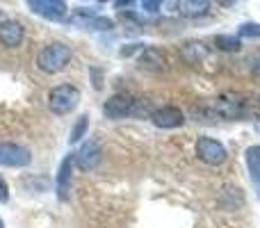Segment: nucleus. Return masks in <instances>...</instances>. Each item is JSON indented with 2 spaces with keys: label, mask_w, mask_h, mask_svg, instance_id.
<instances>
[{
  "label": "nucleus",
  "mask_w": 260,
  "mask_h": 228,
  "mask_svg": "<svg viewBox=\"0 0 260 228\" xmlns=\"http://www.w3.org/2000/svg\"><path fill=\"white\" fill-rule=\"evenodd\" d=\"M69 62H71V48L59 41L44 46L37 55V67L44 73H59L62 69H67Z\"/></svg>",
  "instance_id": "nucleus-1"
},
{
  "label": "nucleus",
  "mask_w": 260,
  "mask_h": 228,
  "mask_svg": "<svg viewBox=\"0 0 260 228\" xmlns=\"http://www.w3.org/2000/svg\"><path fill=\"white\" fill-rule=\"evenodd\" d=\"M78 103H80V91L73 85H57V87H53L48 94L50 112H55L59 116L73 112V110L78 108Z\"/></svg>",
  "instance_id": "nucleus-2"
},
{
  "label": "nucleus",
  "mask_w": 260,
  "mask_h": 228,
  "mask_svg": "<svg viewBox=\"0 0 260 228\" xmlns=\"http://www.w3.org/2000/svg\"><path fill=\"white\" fill-rule=\"evenodd\" d=\"M197 157L201 162H206V165H210V167H219V165H224V162H226L229 153H226V148L221 146L217 139L199 137V142H197Z\"/></svg>",
  "instance_id": "nucleus-3"
},
{
  "label": "nucleus",
  "mask_w": 260,
  "mask_h": 228,
  "mask_svg": "<svg viewBox=\"0 0 260 228\" xmlns=\"http://www.w3.org/2000/svg\"><path fill=\"white\" fill-rule=\"evenodd\" d=\"M215 114L221 119H242L247 114V101L238 94H224L215 101Z\"/></svg>",
  "instance_id": "nucleus-4"
},
{
  "label": "nucleus",
  "mask_w": 260,
  "mask_h": 228,
  "mask_svg": "<svg viewBox=\"0 0 260 228\" xmlns=\"http://www.w3.org/2000/svg\"><path fill=\"white\" fill-rule=\"evenodd\" d=\"M32 162V153L25 146L12 142L0 144V167H27Z\"/></svg>",
  "instance_id": "nucleus-5"
},
{
  "label": "nucleus",
  "mask_w": 260,
  "mask_h": 228,
  "mask_svg": "<svg viewBox=\"0 0 260 228\" xmlns=\"http://www.w3.org/2000/svg\"><path fill=\"white\" fill-rule=\"evenodd\" d=\"M73 160H76L78 169L82 171H94L101 162V146L96 142H82V146L78 148V153H73Z\"/></svg>",
  "instance_id": "nucleus-6"
},
{
  "label": "nucleus",
  "mask_w": 260,
  "mask_h": 228,
  "mask_svg": "<svg viewBox=\"0 0 260 228\" xmlns=\"http://www.w3.org/2000/svg\"><path fill=\"white\" fill-rule=\"evenodd\" d=\"M135 110V99L128 94H117L112 99L105 101L103 112L108 119H123V116H133Z\"/></svg>",
  "instance_id": "nucleus-7"
},
{
  "label": "nucleus",
  "mask_w": 260,
  "mask_h": 228,
  "mask_svg": "<svg viewBox=\"0 0 260 228\" xmlns=\"http://www.w3.org/2000/svg\"><path fill=\"white\" fill-rule=\"evenodd\" d=\"M27 7L39 16L50 18V21H59L67 16V3H62V0H30Z\"/></svg>",
  "instance_id": "nucleus-8"
},
{
  "label": "nucleus",
  "mask_w": 260,
  "mask_h": 228,
  "mask_svg": "<svg viewBox=\"0 0 260 228\" xmlns=\"http://www.w3.org/2000/svg\"><path fill=\"white\" fill-rule=\"evenodd\" d=\"M151 121L157 125V128H178V125L185 123V114L180 112L178 108H174V105H167V108H157L153 110L151 114Z\"/></svg>",
  "instance_id": "nucleus-9"
},
{
  "label": "nucleus",
  "mask_w": 260,
  "mask_h": 228,
  "mask_svg": "<svg viewBox=\"0 0 260 228\" xmlns=\"http://www.w3.org/2000/svg\"><path fill=\"white\" fill-rule=\"evenodd\" d=\"M137 64L142 71L162 73V71H167V64L169 62H167V55L162 53L160 48H144L142 55H139V59H137Z\"/></svg>",
  "instance_id": "nucleus-10"
},
{
  "label": "nucleus",
  "mask_w": 260,
  "mask_h": 228,
  "mask_svg": "<svg viewBox=\"0 0 260 228\" xmlns=\"http://www.w3.org/2000/svg\"><path fill=\"white\" fill-rule=\"evenodd\" d=\"M23 37H25V30H23V25L18 21L0 23V41H3L7 48H16V46H21Z\"/></svg>",
  "instance_id": "nucleus-11"
},
{
  "label": "nucleus",
  "mask_w": 260,
  "mask_h": 228,
  "mask_svg": "<svg viewBox=\"0 0 260 228\" xmlns=\"http://www.w3.org/2000/svg\"><path fill=\"white\" fill-rule=\"evenodd\" d=\"M178 53H180V57H183V62L199 64V62H203V59L208 57V53H210V50H208L201 41H185V44H180Z\"/></svg>",
  "instance_id": "nucleus-12"
},
{
  "label": "nucleus",
  "mask_w": 260,
  "mask_h": 228,
  "mask_svg": "<svg viewBox=\"0 0 260 228\" xmlns=\"http://www.w3.org/2000/svg\"><path fill=\"white\" fill-rule=\"evenodd\" d=\"M176 7L187 18L206 16V14L210 12V3H208V0H183V3H176Z\"/></svg>",
  "instance_id": "nucleus-13"
},
{
  "label": "nucleus",
  "mask_w": 260,
  "mask_h": 228,
  "mask_svg": "<svg viewBox=\"0 0 260 228\" xmlns=\"http://www.w3.org/2000/svg\"><path fill=\"white\" fill-rule=\"evenodd\" d=\"M71 165H73V153L71 155H67L62 160V165H59V174H57V197L67 199L69 197V180H71Z\"/></svg>",
  "instance_id": "nucleus-14"
},
{
  "label": "nucleus",
  "mask_w": 260,
  "mask_h": 228,
  "mask_svg": "<svg viewBox=\"0 0 260 228\" xmlns=\"http://www.w3.org/2000/svg\"><path fill=\"white\" fill-rule=\"evenodd\" d=\"M244 160H247V169L251 174L253 183L260 185V146H249L244 153Z\"/></svg>",
  "instance_id": "nucleus-15"
},
{
  "label": "nucleus",
  "mask_w": 260,
  "mask_h": 228,
  "mask_svg": "<svg viewBox=\"0 0 260 228\" xmlns=\"http://www.w3.org/2000/svg\"><path fill=\"white\" fill-rule=\"evenodd\" d=\"M215 46L219 50H224V53H238L240 50V39L238 37H229V35H217L215 37Z\"/></svg>",
  "instance_id": "nucleus-16"
},
{
  "label": "nucleus",
  "mask_w": 260,
  "mask_h": 228,
  "mask_svg": "<svg viewBox=\"0 0 260 228\" xmlns=\"http://www.w3.org/2000/svg\"><path fill=\"white\" fill-rule=\"evenodd\" d=\"M87 125H89V116H80V119H78V123L73 125V130H71V137H69V142L71 144H76V142H80L82 139V135L87 133Z\"/></svg>",
  "instance_id": "nucleus-17"
},
{
  "label": "nucleus",
  "mask_w": 260,
  "mask_h": 228,
  "mask_svg": "<svg viewBox=\"0 0 260 228\" xmlns=\"http://www.w3.org/2000/svg\"><path fill=\"white\" fill-rule=\"evenodd\" d=\"M240 37L258 39L260 37V23H244V25H240Z\"/></svg>",
  "instance_id": "nucleus-18"
},
{
  "label": "nucleus",
  "mask_w": 260,
  "mask_h": 228,
  "mask_svg": "<svg viewBox=\"0 0 260 228\" xmlns=\"http://www.w3.org/2000/svg\"><path fill=\"white\" fill-rule=\"evenodd\" d=\"M9 201V189H7V183L3 180V176H0V203H7Z\"/></svg>",
  "instance_id": "nucleus-19"
},
{
  "label": "nucleus",
  "mask_w": 260,
  "mask_h": 228,
  "mask_svg": "<svg viewBox=\"0 0 260 228\" xmlns=\"http://www.w3.org/2000/svg\"><path fill=\"white\" fill-rule=\"evenodd\" d=\"M139 50H144V46H142V44H130V46H126V48L121 50V55H123V57H128V55L139 53Z\"/></svg>",
  "instance_id": "nucleus-20"
},
{
  "label": "nucleus",
  "mask_w": 260,
  "mask_h": 228,
  "mask_svg": "<svg viewBox=\"0 0 260 228\" xmlns=\"http://www.w3.org/2000/svg\"><path fill=\"white\" fill-rule=\"evenodd\" d=\"M142 7L146 9V12H157V9H160V3H157V0H155V3H153V0H144Z\"/></svg>",
  "instance_id": "nucleus-21"
},
{
  "label": "nucleus",
  "mask_w": 260,
  "mask_h": 228,
  "mask_svg": "<svg viewBox=\"0 0 260 228\" xmlns=\"http://www.w3.org/2000/svg\"><path fill=\"white\" fill-rule=\"evenodd\" d=\"M91 76H94V89H101V87H103V85H101V82H99V71H96V69H94V71H91Z\"/></svg>",
  "instance_id": "nucleus-22"
},
{
  "label": "nucleus",
  "mask_w": 260,
  "mask_h": 228,
  "mask_svg": "<svg viewBox=\"0 0 260 228\" xmlns=\"http://www.w3.org/2000/svg\"><path fill=\"white\" fill-rule=\"evenodd\" d=\"M0 228H5V224H3V219H0Z\"/></svg>",
  "instance_id": "nucleus-23"
}]
</instances>
